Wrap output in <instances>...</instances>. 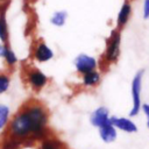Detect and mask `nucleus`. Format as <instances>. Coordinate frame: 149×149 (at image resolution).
<instances>
[{
    "label": "nucleus",
    "instance_id": "obj_1",
    "mask_svg": "<svg viewBox=\"0 0 149 149\" xmlns=\"http://www.w3.org/2000/svg\"><path fill=\"white\" fill-rule=\"evenodd\" d=\"M48 125V113L38 102L23 106L9 122L8 135L12 142L42 137Z\"/></svg>",
    "mask_w": 149,
    "mask_h": 149
},
{
    "label": "nucleus",
    "instance_id": "obj_2",
    "mask_svg": "<svg viewBox=\"0 0 149 149\" xmlns=\"http://www.w3.org/2000/svg\"><path fill=\"white\" fill-rule=\"evenodd\" d=\"M120 52H121V30L114 28L106 38L105 51L102 55L104 62L106 64L115 63L120 57Z\"/></svg>",
    "mask_w": 149,
    "mask_h": 149
},
{
    "label": "nucleus",
    "instance_id": "obj_3",
    "mask_svg": "<svg viewBox=\"0 0 149 149\" xmlns=\"http://www.w3.org/2000/svg\"><path fill=\"white\" fill-rule=\"evenodd\" d=\"M143 74L144 71L140 70L137 71L133 79H132V86H130V91H132V100H133V107L129 112L130 116L137 115L140 108H141V91H142V80H143Z\"/></svg>",
    "mask_w": 149,
    "mask_h": 149
},
{
    "label": "nucleus",
    "instance_id": "obj_4",
    "mask_svg": "<svg viewBox=\"0 0 149 149\" xmlns=\"http://www.w3.org/2000/svg\"><path fill=\"white\" fill-rule=\"evenodd\" d=\"M73 66H74L76 72L81 76V74H84L86 72L95 70L98 68V61L92 55H88V54H85V52H80L74 57Z\"/></svg>",
    "mask_w": 149,
    "mask_h": 149
},
{
    "label": "nucleus",
    "instance_id": "obj_5",
    "mask_svg": "<svg viewBox=\"0 0 149 149\" xmlns=\"http://www.w3.org/2000/svg\"><path fill=\"white\" fill-rule=\"evenodd\" d=\"M55 56L52 48L43 40H37L33 48V58L37 63L50 62Z\"/></svg>",
    "mask_w": 149,
    "mask_h": 149
},
{
    "label": "nucleus",
    "instance_id": "obj_6",
    "mask_svg": "<svg viewBox=\"0 0 149 149\" xmlns=\"http://www.w3.org/2000/svg\"><path fill=\"white\" fill-rule=\"evenodd\" d=\"M26 79L29 86L36 91L43 88L48 84V76L37 68H28L26 70Z\"/></svg>",
    "mask_w": 149,
    "mask_h": 149
},
{
    "label": "nucleus",
    "instance_id": "obj_7",
    "mask_svg": "<svg viewBox=\"0 0 149 149\" xmlns=\"http://www.w3.org/2000/svg\"><path fill=\"white\" fill-rule=\"evenodd\" d=\"M132 15H133V5L130 0H123L115 17V28L119 30L126 28V26L129 23L132 19Z\"/></svg>",
    "mask_w": 149,
    "mask_h": 149
},
{
    "label": "nucleus",
    "instance_id": "obj_8",
    "mask_svg": "<svg viewBox=\"0 0 149 149\" xmlns=\"http://www.w3.org/2000/svg\"><path fill=\"white\" fill-rule=\"evenodd\" d=\"M90 121L91 123L99 128L101 126H104L105 123L109 122L111 121V116H109V112L106 107H98L97 109H94L91 114V118H90Z\"/></svg>",
    "mask_w": 149,
    "mask_h": 149
},
{
    "label": "nucleus",
    "instance_id": "obj_9",
    "mask_svg": "<svg viewBox=\"0 0 149 149\" xmlns=\"http://www.w3.org/2000/svg\"><path fill=\"white\" fill-rule=\"evenodd\" d=\"M0 42L9 43V24L7 20V5H0Z\"/></svg>",
    "mask_w": 149,
    "mask_h": 149
},
{
    "label": "nucleus",
    "instance_id": "obj_10",
    "mask_svg": "<svg viewBox=\"0 0 149 149\" xmlns=\"http://www.w3.org/2000/svg\"><path fill=\"white\" fill-rule=\"evenodd\" d=\"M111 122L116 129H120L126 133H135L137 130V126L128 118H119V116H111Z\"/></svg>",
    "mask_w": 149,
    "mask_h": 149
},
{
    "label": "nucleus",
    "instance_id": "obj_11",
    "mask_svg": "<svg viewBox=\"0 0 149 149\" xmlns=\"http://www.w3.org/2000/svg\"><path fill=\"white\" fill-rule=\"evenodd\" d=\"M69 19V12L66 9H56L49 17V23L55 28H62L66 24Z\"/></svg>",
    "mask_w": 149,
    "mask_h": 149
},
{
    "label": "nucleus",
    "instance_id": "obj_12",
    "mask_svg": "<svg viewBox=\"0 0 149 149\" xmlns=\"http://www.w3.org/2000/svg\"><path fill=\"white\" fill-rule=\"evenodd\" d=\"M99 135H100V139L106 142V143H111L113 141H115L116 136H118V133H116V128L113 126V123L109 121L107 123H105L104 126L99 127Z\"/></svg>",
    "mask_w": 149,
    "mask_h": 149
},
{
    "label": "nucleus",
    "instance_id": "obj_13",
    "mask_svg": "<svg viewBox=\"0 0 149 149\" xmlns=\"http://www.w3.org/2000/svg\"><path fill=\"white\" fill-rule=\"evenodd\" d=\"M101 80V73L95 69L81 74V84L86 87H94Z\"/></svg>",
    "mask_w": 149,
    "mask_h": 149
},
{
    "label": "nucleus",
    "instance_id": "obj_14",
    "mask_svg": "<svg viewBox=\"0 0 149 149\" xmlns=\"http://www.w3.org/2000/svg\"><path fill=\"white\" fill-rule=\"evenodd\" d=\"M38 149H65V146L56 137H45L42 140Z\"/></svg>",
    "mask_w": 149,
    "mask_h": 149
},
{
    "label": "nucleus",
    "instance_id": "obj_15",
    "mask_svg": "<svg viewBox=\"0 0 149 149\" xmlns=\"http://www.w3.org/2000/svg\"><path fill=\"white\" fill-rule=\"evenodd\" d=\"M2 59L5 61V63H6V65H7L8 68H14V66L17 64V62H19V58H17V56H16L15 51L12 49V47H10V45H8V47H7V50H6L5 57H3Z\"/></svg>",
    "mask_w": 149,
    "mask_h": 149
},
{
    "label": "nucleus",
    "instance_id": "obj_16",
    "mask_svg": "<svg viewBox=\"0 0 149 149\" xmlns=\"http://www.w3.org/2000/svg\"><path fill=\"white\" fill-rule=\"evenodd\" d=\"M9 107L3 105V104H0V129H3L7 123H8V120H9Z\"/></svg>",
    "mask_w": 149,
    "mask_h": 149
},
{
    "label": "nucleus",
    "instance_id": "obj_17",
    "mask_svg": "<svg viewBox=\"0 0 149 149\" xmlns=\"http://www.w3.org/2000/svg\"><path fill=\"white\" fill-rule=\"evenodd\" d=\"M10 76L6 72H0V94H3L10 87Z\"/></svg>",
    "mask_w": 149,
    "mask_h": 149
},
{
    "label": "nucleus",
    "instance_id": "obj_18",
    "mask_svg": "<svg viewBox=\"0 0 149 149\" xmlns=\"http://www.w3.org/2000/svg\"><path fill=\"white\" fill-rule=\"evenodd\" d=\"M142 17L144 20L149 19V0H142Z\"/></svg>",
    "mask_w": 149,
    "mask_h": 149
},
{
    "label": "nucleus",
    "instance_id": "obj_19",
    "mask_svg": "<svg viewBox=\"0 0 149 149\" xmlns=\"http://www.w3.org/2000/svg\"><path fill=\"white\" fill-rule=\"evenodd\" d=\"M9 45V43H2L0 42V58H3L5 57V54H6V50H7V47Z\"/></svg>",
    "mask_w": 149,
    "mask_h": 149
},
{
    "label": "nucleus",
    "instance_id": "obj_20",
    "mask_svg": "<svg viewBox=\"0 0 149 149\" xmlns=\"http://www.w3.org/2000/svg\"><path fill=\"white\" fill-rule=\"evenodd\" d=\"M142 109H143L144 114L147 115V119H148L147 125H148V127H149V105H148V104H143V105H142Z\"/></svg>",
    "mask_w": 149,
    "mask_h": 149
},
{
    "label": "nucleus",
    "instance_id": "obj_21",
    "mask_svg": "<svg viewBox=\"0 0 149 149\" xmlns=\"http://www.w3.org/2000/svg\"><path fill=\"white\" fill-rule=\"evenodd\" d=\"M33 1H35V0H33Z\"/></svg>",
    "mask_w": 149,
    "mask_h": 149
},
{
    "label": "nucleus",
    "instance_id": "obj_22",
    "mask_svg": "<svg viewBox=\"0 0 149 149\" xmlns=\"http://www.w3.org/2000/svg\"><path fill=\"white\" fill-rule=\"evenodd\" d=\"M148 20H149V19H148Z\"/></svg>",
    "mask_w": 149,
    "mask_h": 149
}]
</instances>
